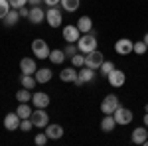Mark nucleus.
I'll use <instances>...</instances> for the list:
<instances>
[{
    "label": "nucleus",
    "mask_w": 148,
    "mask_h": 146,
    "mask_svg": "<svg viewBox=\"0 0 148 146\" xmlns=\"http://www.w3.org/2000/svg\"><path fill=\"white\" fill-rule=\"evenodd\" d=\"M77 47H79L81 53H89L93 49H97V38L93 32L89 34H81V38L77 40Z\"/></svg>",
    "instance_id": "f257e3e1"
},
{
    "label": "nucleus",
    "mask_w": 148,
    "mask_h": 146,
    "mask_svg": "<svg viewBox=\"0 0 148 146\" xmlns=\"http://www.w3.org/2000/svg\"><path fill=\"white\" fill-rule=\"evenodd\" d=\"M119 107H121V101H119L116 95H107L101 101V112L103 114H113Z\"/></svg>",
    "instance_id": "f03ea898"
},
{
    "label": "nucleus",
    "mask_w": 148,
    "mask_h": 146,
    "mask_svg": "<svg viewBox=\"0 0 148 146\" xmlns=\"http://www.w3.org/2000/svg\"><path fill=\"white\" fill-rule=\"evenodd\" d=\"M113 117H114V121H116V124H121V126L130 124V123H132V119H134L132 111H130V109H126V107H119V109L113 112Z\"/></svg>",
    "instance_id": "7ed1b4c3"
},
{
    "label": "nucleus",
    "mask_w": 148,
    "mask_h": 146,
    "mask_svg": "<svg viewBox=\"0 0 148 146\" xmlns=\"http://www.w3.org/2000/svg\"><path fill=\"white\" fill-rule=\"evenodd\" d=\"M49 45L44 42V40H40V38H36L34 42H32V53H34L38 59H46V57H49Z\"/></svg>",
    "instance_id": "20e7f679"
},
{
    "label": "nucleus",
    "mask_w": 148,
    "mask_h": 146,
    "mask_svg": "<svg viewBox=\"0 0 148 146\" xmlns=\"http://www.w3.org/2000/svg\"><path fill=\"white\" fill-rule=\"evenodd\" d=\"M105 61V56L99 49H93L89 53H85V65L91 69H101V63Z\"/></svg>",
    "instance_id": "39448f33"
},
{
    "label": "nucleus",
    "mask_w": 148,
    "mask_h": 146,
    "mask_svg": "<svg viewBox=\"0 0 148 146\" xmlns=\"http://www.w3.org/2000/svg\"><path fill=\"white\" fill-rule=\"evenodd\" d=\"M32 123H34L36 128H46L47 124H49V114L46 112V109H36L32 111Z\"/></svg>",
    "instance_id": "423d86ee"
},
{
    "label": "nucleus",
    "mask_w": 148,
    "mask_h": 146,
    "mask_svg": "<svg viewBox=\"0 0 148 146\" xmlns=\"http://www.w3.org/2000/svg\"><path fill=\"white\" fill-rule=\"evenodd\" d=\"M46 22L51 26V28H59L61 22H63V16H61V10L56 8V6H51V8H47L46 10Z\"/></svg>",
    "instance_id": "0eeeda50"
},
{
    "label": "nucleus",
    "mask_w": 148,
    "mask_h": 146,
    "mask_svg": "<svg viewBox=\"0 0 148 146\" xmlns=\"http://www.w3.org/2000/svg\"><path fill=\"white\" fill-rule=\"evenodd\" d=\"M107 79H109V85H111V87L119 89V87H123V85H125L126 75H125V71H121V69H113V71L107 75Z\"/></svg>",
    "instance_id": "6e6552de"
},
{
    "label": "nucleus",
    "mask_w": 148,
    "mask_h": 146,
    "mask_svg": "<svg viewBox=\"0 0 148 146\" xmlns=\"http://www.w3.org/2000/svg\"><path fill=\"white\" fill-rule=\"evenodd\" d=\"M93 79H95V69L87 67V65H83V69H79V77H77V81H75L73 85H77V87H83L85 83H91Z\"/></svg>",
    "instance_id": "1a4fd4ad"
},
{
    "label": "nucleus",
    "mask_w": 148,
    "mask_h": 146,
    "mask_svg": "<svg viewBox=\"0 0 148 146\" xmlns=\"http://www.w3.org/2000/svg\"><path fill=\"white\" fill-rule=\"evenodd\" d=\"M132 45H134V42H130L128 38H121L114 44V51L119 56H128V53H132Z\"/></svg>",
    "instance_id": "9d476101"
},
{
    "label": "nucleus",
    "mask_w": 148,
    "mask_h": 146,
    "mask_svg": "<svg viewBox=\"0 0 148 146\" xmlns=\"http://www.w3.org/2000/svg\"><path fill=\"white\" fill-rule=\"evenodd\" d=\"M20 69H22V75H34L38 71L36 59L34 57H22L20 59Z\"/></svg>",
    "instance_id": "9b49d317"
},
{
    "label": "nucleus",
    "mask_w": 148,
    "mask_h": 146,
    "mask_svg": "<svg viewBox=\"0 0 148 146\" xmlns=\"http://www.w3.org/2000/svg\"><path fill=\"white\" fill-rule=\"evenodd\" d=\"M81 38V32L77 26H65L63 28V40L67 44H77V40Z\"/></svg>",
    "instance_id": "f8f14e48"
},
{
    "label": "nucleus",
    "mask_w": 148,
    "mask_h": 146,
    "mask_svg": "<svg viewBox=\"0 0 148 146\" xmlns=\"http://www.w3.org/2000/svg\"><path fill=\"white\" fill-rule=\"evenodd\" d=\"M32 105H34L36 109H46L47 105H49V95L44 93V91H38L32 95Z\"/></svg>",
    "instance_id": "ddd939ff"
},
{
    "label": "nucleus",
    "mask_w": 148,
    "mask_h": 146,
    "mask_svg": "<svg viewBox=\"0 0 148 146\" xmlns=\"http://www.w3.org/2000/svg\"><path fill=\"white\" fill-rule=\"evenodd\" d=\"M20 117H18V112H8L6 117H4V128L6 130H18L20 128Z\"/></svg>",
    "instance_id": "4468645a"
},
{
    "label": "nucleus",
    "mask_w": 148,
    "mask_h": 146,
    "mask_svg": "<svg viewBox=\"0 0 148 146\" xmlns=\"http://www.w3.org/2000/svg\"><path fill=\"white\" fill-rule=\"evenodd\" d=\"M77 77H79L77 67H65V69H61V73H59V79L65 81V83H75Z\"/></svg>",
    "instance_id": "2eb2a0df"
},
{
    "label": "nucleus",
    "mask_w": 148,
    "mask_h": 146,
    "mask_svg": "<svg viewBox=\"0 0 148 146\" xmlns=\"http://www.w3.org/2000/svg\"><path fill=\"white\" fill-rule=\"evenodd\" d=\"M46 134H47V138L49 140H59L61 136H63V126L61 124H47L46 126Z\"/></svg>",
    "instance_id": "dca6fc26"
},
{
    "label": "nucleus",
    "mask_w": 148,
    "mask_h": 146,
    "mask_svg": "<svg viewBox=\"0 0 148 146\" xmlns=\"http://www.w3.org/2000/svg\"><path fill=\"white\" fill-rule=\"evenodd\" d=\"M132 144H144V140L148 138V126H138L132 130Z\"/></svg>",
    "instance_id": "f3484780"
},
{
    "label": "nucleus",
    "mask_w": 148,
    "mask_h": 146,
    "mask_svg": "<svg viewBox=\"0 0 148 146\" xmlns=\"http://www.w3.org/2000/svg\"><path fill=\"white\" fill-rule=\"evenodd\" d=\"M28 20L32 24H42L44 20H46V12L42 10L40 6H32L30 8V16H28Z\"/></svg>",
    "instance_id": "a211bd4d"
},
{
    "label": "nucleus",
    "mask_w": 148,
    "mask_h": 146,
    "mask_svg": "<svg viewBox=\"0 0 148 146\" xmlns=\"http://www.w3.org/2000/svg\"><path fill=\"white\" fill-rule=\"evenodd\" d=\"M34 77L38 83H47V81H51V77H53V73H51V69L49 67H38V71L34 73Z\"/></svg>",
    "instance_id": "6ab92c4d"
},
{
    "label": "nucleus",
    "mask_w": 148,
    "mask_h": 146,
    "mask_svg": "<svg viewBox=\"0 0 148 146\" xmlns=\"http://www.w3.org/2000/svg\"><path fill=\"white\" fill-rule=\"evenodd\" d=\"M77 28H79L81 34H89V32H93V20L89 16H81L77 20Z\"/></svg>",
    "instance_id": "aec40b11"
},
{
    "label": "nucleus",
    "mask_w": 148,
    "mask_h": 146,
    "mask_svg": "<svg viewBox=\"0 0 148 146\" xmlns=\"http://www.w3.org/2000/svg\"><path fill=\"white\" fill-rule=\"evenodd\" d=\"M114 126H116V121H114L113 114H105L101 119V130L103 132H113Z\"/></svg>",
    "instance_id": "412c9836"
},
{
    "label": "nucleus",
    "mask_w": 148,
    "mask_h": 146,
    "mask_svg": "<svg viewBox=\"0 0 148 146\" xmlns=\"http://www.w3.org/2000/svg\"><path fill=\"white\" fill-rule=\"evenodd\" d=\"M65 51H63V49H53V51H49V57H47V59H49V61H51V63H56V65H61V63H63V61H65Z\"/></svg>",
    "instance_id": "4be33fe9"
},
{
    "label": "nucleus",
    "mask_w": 148,
    "mask_h": 146,
    "mask_svg": "<svg viewBox=\"0 0 148 146\" xmlns=\"http://www.w3.org/2000/svg\"><path fill=\"white\" fill-rule=\"evenodd\" d=\"M20 20V12L16 10V8H12L8 14H6V18H4V24L8 26V28H12V26H16V22Z\"/></svg>",
    "instance_id": "5701e85b"
},
{
    "label": "nucleus",
    "mask_w": 148,
    "mask_h": 146,
    "mask_svg": "<svg viewBox=\"0 0 148 146\" xmlns=\"http://www.w3.org/2000/svg\"><path fill=\"white\" fill-rule=\"evenodd\" d=\"M16 112H18L20 119H30V117H32V107H30L28 103H20L18 109H16Z\"/></svg>",
    "instance_id": "b1692460"
},
{
    "label": "nucleus",
    "mask_w": 148,
    "mask_h": 146,
    "mask_svg": "<svg viewBox=\"0 0 148 146\" xmlns=\"http://www.w3.org/2000/svg\"><path fill=\"white\" fill-rule=\"evenodd\" d=\"M20 83H22V87H26V89H30V91L38 85V81H36L34 75H22V77H20Z\"/></svg>",
    "instance_id": "393cba45"
},
{
    "label": "nucleus",
    "mask_w": 148,
    "mask_h": 146,
    "mask_svg": "<svg viewBox=\"0 0 148 146\" xmlns=\"http://www.w3.org/2000/svg\"><path fill=\"white\" fill-rule=\"evenodd\" d=\"M59 4L63 6V10H65V12H75L77 8H79L81 0H61Z\"/></svg>",
    "instance_id": "a878e982"
},
{
    "label": "nucleus",
    "mask_w": 148,
    "mask_h": 146,
    "mask_svg": "<svg viewBox=\"0 0 148 146\" xmlns=\"http://www.w3.org/2000/svg\"><path fill=\"white\" fill-rule=\"evenodd\" d=\"M16 99L20 103H28V101H32V93H30V89H20L18 93H16Z\"/></svg>",
    "instance_id": "bb28decb"
},
{
    "label": "nucleus",
    "mask_w": 148,
    "mask_h": 146,
    "mask_svg": "<svg viewBox=\"0 0 148 146\" xmlns=\"http://www.w3.org/2000/svg\"><path fill=\"white\" fill-rule=\"evenodd\" d=\"M12 10V6H10V2L8 0H0V20H4L6 18V14Z\"/></svg>",
    "instance_id": "cd10ccee"
},
{
    "label": "nucleus",
    "mask_w": 148,
    "mask_h": 146,
    "mask_svg": "<svg viewBox=\"0 0 148 146\" xmlns=\"http://www.w3.org/2000/svg\"><path fill=\"white\" fill-rule=\"evenodd\" d=\"M146 49H148V45L144 44V40H142V42H134V45H132V51H134L136 56H142V53H146Z\"/></svg>",
    "instance_id": "c85d7f7f"
},
{
    "label": "nucleus",
    "mask_w": 148,
    "mask_h": 146,
    "mask_svg": "<svg viewBox=\"0 0 148 146\" xmlns=\"http://www.w3.org/2000/svg\"><path fill=\"white\" fill-rule=\"evenodd\" d=\"M71 63H73V67H83V65H85V56H83V53H75V56L71 57Z\"/></svg>",
    "instance_id": "c756f323"
},
{
    "label": "nucleus",
    "mask_w": 148,
    "mask_h": 146,
    "mask_svg": "<svg viewBox=\"0 0 148 146\" xmlns=\"http://www.w3.org/2000/svg\"><path fill=\"white\" fill-rule=\"evenodd\" d=\"M113 69H114V63H113V61H107V59H105V61L101 63V73H103V75H109Z\"/></svg>",
    "instance_id": "7c9ffc66"
},
{
    "label": "nucleus",
    "mask_w": 148,
    "mask_h": 146,
    "mask_svg": "<svg viewBox=\"0 0 148 146\" xmlns=\"http://www.w3.org/2000/svg\"><path fill=\"white\" fill-rule=\"evenodd\" d=\"M20 128H22L24 132L32 130V128H34V123H32V119H22V121H20Z\"/></svg>",
    "instance_id": "2f4dec72"
},
{
    "label": "nucleus",
    "mask_w": 148,
    "mask_h": 146,
    "mask_svg": "<svg viewBox=\"0 0 148 146\" xmlns=\"http://www.w3.org/2000/svg\"><path fill=\"white\" fill-rule=\"evenodd\" d=\"M63 51H65V56H67V57H73L77 51H79V47H77V44H67V47H65Z\"/></svg>",
    "instance_id": "473e14b6"
},
{
    "label": "nucleus",
    "mask_w": 148,
    "mask_h": 146,
    "mask_svg": "<svg viewBox=\"0 0 148 146\" xmlns=\"http://www.w3.org/2000/svg\"><path fill=\"white\" fill-rule=\"evenodd\" d=\"M47 140H49V138H47L46 132H38V134H36V138H34V142H36L38 146H44Z\"/></svg>",
    "instance_id": "72a5a7b5"
},
{
    "label": "nucleus",
    "mask_w": 148,
    "mask_h": 146,
    "mask_svg": "<svg viewBox=\"0 0 148 146\" xmlns=\"http://www.w3.org/2000/svg\"><path fill=\"white\" fill-rule=\"evenodd\" d=\"M8 2H10L12 8H16V10H20L22 6H26V4H28V0H8Z\"/></svg>",
    "instance_id": "f704fd0d"
},
{
    "label": "nucleus",
    "mask_w": 148,
    "mask_h": 146,
    "mask_svg": "<svg viewBox=\"0 0 148 146\" xmlns=\"http://www.w3.org/2000/svg\"><path fill=\"white\" fill-rule=\"evenodd\" d=\"M18 12H20V18H28L30 16V8H26V6H22Z\"/></svg>",
    "instance_id": "c9c22d12"
},
{
    "label": "nucleus",
    "mask_w": 148,
    "mask_h": 146,
    "mask_svg": "<svg viewBox=\"0 0 148 146\" xmlns=\"http://www.w3.org/2000/svg\"><path fill=\"white\" fill-rule=\"evenodd\" d=\"M59 2H61V0H44V4H47L49 8H51V6H57Z\"/></svg>",
    "instance_id": "e433bc0d"
},
{
    "label": "nucleus",
    "mask_w": 148,
    "mask_h": 146,
    "mask_svg": "<svg viewBox=\"0 0 148 146\" xmlns=\"http://www.w3.org/2000/svg\"><path fill=\"white\" fill-rule=\"evenodd\" d=\"M42 2H44V0H28V4H30V6H40Z\"/></svg>",
    "instance_id": "4c0bfd02"
},
{
    "label": "nucleus",
    "mask_w": 148,
    "mask_h": 146,
    "mask_svg": "<svg viewBox=\"0 0 148 146\" xmlns=\"http://www.w3.org/2000/svg\"><path fill=\"white\" fill-rule=\"evenodd\" d=\"M144 126H148V112L144 114Z\"/></svg>",
    "instance_id": "58836bf2"
},
{
    "label": "nucleus",
    "mask_w": 148,
    "mask_h": 146,
    "mask_svg": "<svg viewBox=\"0 0 148 146\" xmlns=\"http://www.w3.org/2000/svg\"><path fill=\"white\" fill-rule=\"evenodd\" d=\"M144 44H146V45H148V34H146V36H144Z\"/></svg>",
    "instance_id": "ea45409f"
},
{
    "label": "nucleus",
    "mask_w": 148,
    "mask_h": 146,
    "mask_svg": "<svg viewBox=\"0 0 148 146\" xmlns=\"http://www.w3.org/2000/svg\"><path fill=\"white\" fill-rule=\"evenodd\" d=\"M144 112H148V103H146V107H144Z\"/></svg>",
    "instance_id": "a19ab883"
},
{
    "label": "nucleus",
    "mask_w": 148,
    "mask_h": 146,
    "mask_svg": "<svg viewBox=\"0 0 148 146\" xmlns=\"http://www.w3.org/2000/svg\"><path fill=\"white\" fill-rule=\"evenodd\" d=\"M144 146H148V138H146V140H144Z\"/></svg>",
    "instance_id": "79ce46f5"
}]
</instances>
